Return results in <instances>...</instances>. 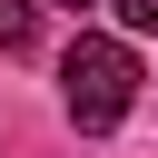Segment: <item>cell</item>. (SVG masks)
Returning <instances> with one entry per match:
<instances>
[{
  "label": "cell",
  "instance_id": "cell-2",
  "mask_svg": "<svg viewBox=\"0 0 158 158\" xmlns=\"http://www.w3.org/2000/svg\"><path fill=\"white\" fill-rule=\"evenodd\" d=\"M30 40H40V10L30 0H0V49H30Z\"/></svg>",
  "mask_w": 158,
  "mask_h": 158
},
{
  "label": "cell",
  "instance_id": "cell-4",
  "mask_svg": "<svg viewBox=\"0 0 158 158\" xmlns=\"http://www.w3.org/2000/svg\"><path fill=\"white\" fill-rule=\"evenodd\" d=\"M69 10H89V0H69Z\"/></svg>",
  "mask_w": 158,
  "mask_h": 158
},
{
  "label": "cell",
  "instance_id": "cell-3",
  "mask_svg": "<svg viewBox=\"0 0 158 158\" xmlns=\"http://www.w3.org/2000/svg\"><path fill=\"white\" fill-rule=\"evenodd\" d=\"M118 20L128 30H158V0H118Z\"/></svg>",
  "mask_w": 158,
  "mask_h": 158
},
{
  "label": "cell",
  "instance_id": "cell-1",
  "mask_svg": "<svg viewBox=\"0 0 158 158\" xmlns=\"http://www.w3.org/2000/svg\"><path fill=\"white\" fill-rule=\"evenodd\" d=\"M59 99H69V118H79V128H118V118L138 109V49H128V40H99V30H79V40H69V59H59Z\"/></svg>",
  "mask_w": 158,
  "mask_h": 158
}]
</instances>
